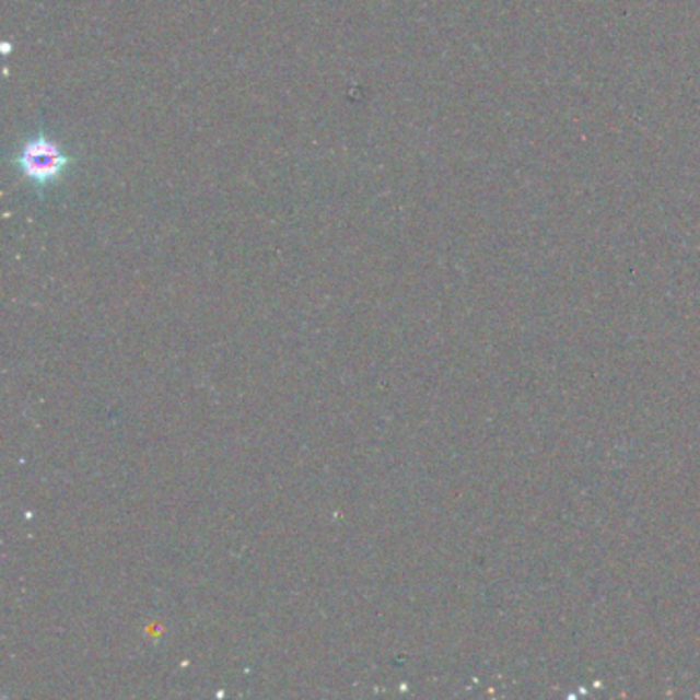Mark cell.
<instances>
[{
	"instance_id": "1",
	"label": "cell",
	"mask_w": 700,
	"mask_h": 700,
	"mask_svg": "<svg viewBox=\"0 0 700 700\" xmlns=\"http://www.w3.org/2000/svg\"><path fill=\"white\" fill-rule=\"evenodd\" d=\"M72 156L51 140L48 133H34L18 154L19 171L39 191L65 177L72 165Z\"/></svg>"
}]
</instances>
